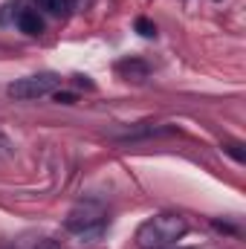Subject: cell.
Here are the masks:
<instances>
[{"label":"cell","mask_w":246,"mask_h":249,"mask_svg":"<svg viewBox=\"0 0 246 249\" xmlns=\"http://www.w3.org/2000/svg\"><path fill=\"white\" fill-rule=\"evenodd\" d=\"M53 99H55L58 105H75V93H61V90H55Z\"/></svg>","instance_id":"10"},{"label":"cell","mask_w":246,"mask_h":249,"mask_svg":"<svg viewBox=\"0 0 246 249\" xmlns=\"http://www.w3.org/2000/svg\"><path fill=\"white\" fill-rule=\"evenodd\" d=\"M64 229L81 238H99L105 232V209L99 203H78L67 212Z\"/></svg>","instance_id":"2"},{"label":"cell","mask_w":246,"mask_h":249,"mask_svg":"<svg viewBox=\"0 0 246 249\" xmlns=\"http://www.w3.org/2000/svg\"><path fill=\"white\" fill-rule=\"evenodd\" d=\"M188 232V223L180 214H157L145 220L136 232V247L139 249H165L174 247L180 238Z\"/></svg>","instance_id":"1"},{"label":"cell","mask_w":246,"mask_h":249,"mask_svg":"<svg viewBox=\"0 0 246 249\" xmlns=\"http://www.w3.org/2000/svg\"><path fill=\"white\" fill-rule=\"evenodd\" d=\"M9 157H15V145L6 133H0V160H9Z\"/></svg>","instance_id":"9"},{"label":"cell","mask_w":246,"mask_h":249,"mask_svg":"<svg viewBox=\"0 0 246 249\" xmlns=\"http://www.w3.org/2000/svg\"><path fill=\"white\" fill-rule=\"evenodd\" d=\"M133 26H136V32H139L142 38H157V26H154L148 18H136V23H133Z\"/></svg>","instance_id":"7"},{"label":"cell","mask_w":246,"mask_h":249,"mask_svg":"<svg viewBox=\"0 0 246 249\" xmlns=\"http://www.w3.org/2000/svg\"><path fill=\"white\" fill-rule=\"evenodd\" d=\"M223 151H226L229 157H235L238 162H246V151H244L241 142H229V145H223Z\"/></svg>","instance_id":"8"},{"label":"cell","mask_w":246,"mask_h":249,"mask_svg":"<svg viewBox=\"0 0 246 249\" xmlns=\"http://www.w3.org/2000/svg\"><path fill=\"white\" fill-rule=\"evenodd\" d=\"M44 12H50V15H64V9H67V0H35Z\"/></svg>","instance_id":"6"},{"label":"cell","mask_w":246,"mask_h":249,"mask_svg":"<svg viewBox=\"0 0 246 249\" xmlns=\"http://www.w3.org/2000/svg\"><path fill=\"white\" fill-rule=\"evenodd\" d=\"M61 87V75L55 72H38V75H26V78H18L9 84V96L15 102H35L41 96H50Z\"/></svg>","instance_id":"3"},{"label":"cell","mask_w":246,"mask_h":249,"mask_svg":"<svg viewBox=\"0 0 246 249\" xmlns=\"http://www.w3.org/2000/svg\"><path fill=\"white\" fill-rule=\"evenodd\" d=\"M18 29H20V32H26V35H41V32H44V20H41V15H38V12L23 9V12L18 15Z\"/></svg>","instance_id":"5"},{"label":"cell","mask_w":246,"mask_h":249,"mask_svg":"<svg viewBox=\"0 0 246 249\" xmlns=\"http://www.w3.org/2000/svg\"><path fill=\"white\" fill-rule=\"evenodd\" d=\"M75 3V9H84V0H72Z\"/></svg>","instance_id":"12"},{"label":"cell","mask_w":246,"mask_h":249,"mask_svg":"<svg viewBox=\"0 0 246 249\" xmlns=\"http://www.w3.org/2000/svg\"><path fill=\"white\" fill-rule=\"evenodd\" d=\"M35 249H67V247H64V244H58V241H53V238H47V241H41Z\"/></svg>","instance_id":"11"},{"label":"cell","mask_w":246,"mask_h":249,"mask_svg":"<svg viewBox=\"0 0 246 249\" xmlns=\"http://www.w3.org/2000/svg\"><path fill=\"white\" fill-rule=\"evenodd\" d=\"M116 72L122 75L124 81H136V84H142V81L148 78V64L139 61V58H124V61L116 64Z\"/></svg>","instance_id":"4"}]
</instances>
